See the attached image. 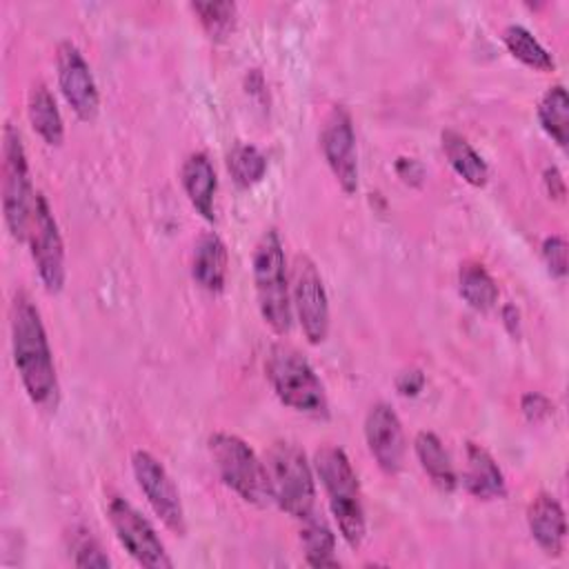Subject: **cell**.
Instances as JSON below:
<instances>
[{
  "instance_id": "9",
  "label": "cell",
  "mask_w": 569,
  "mask_h": 569,
  "mask_svg": "<svg viewBox=\"0 0 569 569\" xmlns=\"http://www.w3.org/2000/svg\"><path fill=\"white\" fill-rule=\"evenodd\" d=\"M107 516L118 542L140 567H147V569L173 567V560L169 558L158 531L129 500L120 496H111L107 502Z\"/></svg>"
},
{
  "instance_id": "8",
  "label": "cell",
  "mask_w": 569,
  "mask_h": 569,
  "mask_svg": "<svg viewBox=\"0 0 569 569\" xmlns=\"http://www.w3.org/2000/svg\"><path fill=\"white\" fill-rule=\"evenodd\" d=\"M291 307L298 316L300 329L309 345H320L329 336L331 313H329V296L325 289V280L318 271V264L307 256L298 253L291 267Z\"/></svg>"
},
{
  "instance_id": "15",
  "label": "cell",
  "mask_w": 569,
  "mask_h": 569,
  "mask_svg": "<svg viewBox=\"0 0 569 569\" xmlns=\"http://www.w3.org/2000/svg\"><path fill=\"white\" fill-rule=\"evenodd\" d=\"M527 527L545 556L560 558L567 542V520L560 500L547 491L531 498L527 507Z\"/></svg>"
},
{
  "instance_id": "21",
  "label": "cell",
  "mask_w": 569,
  "mask_h": 569,
  "mask_svg": "<svg viewBox=\"0 0 569 569\" xmlns=\"http://www.w3.org/2000/svg\"><path fill=\"white\" fill-rule=\"evenodd\" d=\"M440 144H442V153L447 158V162L451 164V169L471 187H485L489 180V167L485 162V158L471 147V142L453 131V129H445L440 133Z\"/></svg>"
},
{
  "instance_id": "17",
  "label": "cell",
  "mask_w": 569,
  "mask_h": 569,
  "mask_svg": "<svg viewBox=\"0 0 569 569\" xmlns=\"http://www.w3.org/2000/svg\"><path fill=\"white\" fill-rule=\"evenodd\" d=\"M182 189L191 202V207L209 222L216 220V191L218 176L213 162L204 151H193L184 158L180 169Z\"/></svg>"
},
{
  "instance_id": "26",
  "label": "cell",
  "mask_w": 569,
  "mask_h": 569,
  "mask_svg": "<svg viewBox=\"0 0 569 569\" xmlns=\"http://www.w3.org/2000/svg\"><path fill=\"white\" fill-rule=\"evenodd\" d=\"M227 171H229L231 180L238 187L249 189V187L258 184L264 178V173H267V158L253 144H236L227 153Z\"/></svg>"
},
{
  "instance_id": "4",
  "label": "cell",
  "mask_w": 569,
  "mask_h": 569,
  "mask_svg": "<svg viewBox=\"0 0 569 569\" xmlns=\"http://www.w3.org/2000/svg\"><path fill=\"white\" fill-rule=\"evenodd\" d=\"M269 385L278 400L309 418L329 416V398L311 362L289 345H273L264 360Z\"/></svg>"
},
{
  "instance_id": "16",
  "label": "cell",
  "mask_w": 569,
  "mask_h": 569,
  "mask_svg": "<svg viewBox=\"0 0 569 569\" xmlns=\"http://www.w3.org/2000/svg\"><path fill=\"white\" fill-rule=\"evenodd\" d=\"M465 489L478 500H500L507 496V480L493 456L478 442L465 447Z\"/></svg>"
},
{
  "instance_id": "12",
  "label": "cell",
  "mask_w": 569,
  "mask_h": 569,
  "mask_svg": "<svg viewBox=\"0 0 569 569\" xmlns=\"http://www.w3.org/2000/svg\"><path fill=\"white\" fill-rule=\"evenodd\" d=\"M320 149L340 189L347 196H353L358 191L360 169L353 118L345 104H333L325 116L320 129Z\"/></svg>"
},
{
  "instance_id": "23",
  "label": "cell",
  "mask_w": 569,
  "mask_h": 569,
  "mask_svg": "<svg viewBox=\"0 0 569 569\" xmlns=\"http://www.w3.org/2000/svg\"><path fill=\"white\" fill-rule=\"evenodd\" d=\"M300 542L305 549V562L309 567H340V560L336 558V533L320 511L302 520Z\"/></svg>"
},
{
  "instance_id": "11",
  "label": "cell",
  "mask_w": 569,
  "mask_h": 569,
  "mask_svg": "<svg viewBox=\"0 0 569 569\" xmlns=\"http://www.w3.org/2000/svg\"><path fill=\"white\" fill-rule=\"evenodd\" d=\"M131 469L138 482V489L147 498L151 511L160 518V522L176 536H184L187 518L180 500V491L171 480L164 465L149 451L136 449L131 453Z\"/></svg>"
},
{
  "instance_id": "7",
  "label": "cell",
  "mask_w": 569,
  "mask_h": 569,
  "mask_svg": "<svg viewBox=\"0 0 569 569\" xmlns=\"http://www.w3.org/2000/svg\"><path fill=\"white\" fill-rule=\"evenodd\" d=\"M36 196L22 136L7 122L2 129V216L9 236L18 242H27Z\"/></svg>"
},
{
  "instance_id": "14",
  "label": "cell",
  "mask_w": 569,
  "mask_h": 569,
  "mask_svg": "<svg viewBox=\"0 0 569 569\" xmlns=\"http://www.w3.org/2000/svg\"><path fill=\"white\" fill-rule=\"evenodd\" d=\"M365 440L382 473L396 476L405 465L407 440L402 422L389 402H373L365 416Z\"/></svg>"
},
{
  "instance_id": "3",
  "label": "cell",
  "mask_w": 569,
  "mask_h": 569,
  "mask_svg": "<svg viewBox=\"0 0 569 569\" xmlns=\"http://www.w3.org/2000/svg\"><path fill=\"white\" fill-rule=\"evenodd\" d=\"M253 287L260 316L273 333L284 336L291 331L293 307H291V282L287 271V258L280 233L269 227L262 231L253 249L251 260Z\"/></svg>"
},
{
  "instance_id": "18",
  "label": "cell",
  "mask_w": 569,
  "mask_h": 569,
  "mask_svg": "<svg viewBox=\"0 0 569 569\" xmlns=\"http://www.w3.org/2000/svg\"><path fill=\"white\" fill-rule=\"evenodd\" d=\"M227 264L229 253L224 240L213 231L202 233L193 247L191 258L193 282L209 293H220L227 282Z\"/></svg>"
},
{
  "instance_id": "10",
  "label": "cell",
  "mask_w": 569,
  "mask_h": 569,
  "mask_svg": "<svg viewBox=\"0 0 569 569\" xmlns=\"http://www.w3.org/2000/svg\"><path fill=\"white\" fill-rule=\"evenodd\" d=\"M31 260L36 264L38 278L47 293H60L67 280V264H64V242L58 227V220L49 207L44 193L36 196L31 224L27 233Z\"/></svg>"
},
{
  "instance_id": "22",
  "label": "cell",
  "mask_w": 569,
  "mask_h": 569,
  "mask_svg": "<svg viewBox=\"0 0 569 569\" xmlns=\"http://www.w3.org/2000/svg\"><path fill=\"white\" fill-rule=\"evenodd\" d=\"M458 293L460 298L480 313H487L498 302V284L482 262L467 260L458 269Z\"/></svg>"
},
{
  "instance_id": "34",
  "label": "cell",
  "mask_w": 569,
  "mask_h": 569,
  "mask_svg": "<svg viewBox=\"0 0 569 569\" xmlns=\"http://www.w3.org/2000/svg\"><path fill=\"white\" fill-rule=\"evenodd\" d=\"M500 318H502V325L505 329L509 331V336L518 338L520 336V311L516 305L507 302L502 309H500Z\"/></svg>"
},
{
  "instance_id": "30",
  "label": "cell",
  "mask_w": 569,
  "mask_h": 569,
  "mask_svg": "<svg viewBox=\"0 0 569 569\" xmlns=\"http://www.w3.org/2000/svg\"><path fill=\"white\" fill-rule=\"evenodd\" d=\"M520 411L529 422L538 425V422H545L553 413V402L538 391H529L520 398Z\"/></svg>"
},
{
  "instance_id": "6",
  "label": "cell",
  "mask_w": 569,
  "mask_h": 569,
  "mask_svg": "<svg viewBox=\"0 0 569 569\" xmlns=\"http://www.w3.org/2000/svg\"><path fill=\"white\" fill-rule=\"evenodd\" d=\"M209 456L220 480L253 507H267L273 502L271 485L264 460L236 433L213 431L207 440Z\"/></svg>"
},
{
  "instance_id": "28",
  "label": "cell",
  "mask_w": 569,
  "mask_h": 569,
  "mask_svg": "<svg viewBox=\"0 0 569 569\" xmlns=\"http://www.w3.org/2000/svg\"><path fill=\"white\" fill-rule=\"evenodd\" d=\"M71 551H73V565L76 567L104 569V567L111 565V560L102 551L100 542L87 529H78V533L73 536V542H71Z\"/></svg>"
},
{
  "instance_id": "13",
  "label": "cell",
  "mask_w": 569,
  "mask_h": 569,
  "mask_svg": "<svg viewBox=\"0 0 569 569\" xmlns=\"http://www.w3.org/2000/svg\"><path fill=\"white\" fill-rule=\"evenodd\" d=\"M56 69H58V87L62 91L64 102L71 107V111L80 120L84 122L93 120L100 109V93H98L89 62L71 40H62L58 44Z\"/></svg>"
},
{
  "instance_id": "27",
  "label": "cell",
  "mask_w": 569,
  "mask_h": 569,
  "mask_svg": "<svg viewBox=\"0 0 569 569\" xmlns=\"http://www.w3.org/2000/svg\"><path fill=\"white\" fill-rule=\"evenodd\" d=\"M191 11L198 16L204 33L211 40H224L236 29V20H238L236 2H193Z\"/></svg>"
},
{
  "instance_id": "5",
  "label": "cell",
  "mask_w": 569,
  "mask_h": 569,
  "mask_svg": "<svg viewBox=\"0 0 569 569\" xmlns=\"http://www.w3.org/2000/svg\"><path fill=\"white\" fill-rule=\"evenodd\" d=\"M264 467L271 485V498L284 513L302 522L318 511L316 471L307 460V453L296 442H273L267 449Z\"/></svg>"
},
{
  "instance_id": "32",
  "label": "cell",
  "mask_w": 569,
  "mask_h": 569,
  "mask_svg": "<svg viewBox=\"0 0 569 569\" xmlns=\"http://www.w3.org/2000/svg\"><path fill=\"white\" fill-rule=\"evenodd\" d=\"M396 173H398V178H402V182H407L411 187H418L425 180L422 162L416 158H407V156H400L396 160Z\"/></svg>"
},
{
  "instance_id": "33",
  "label": "cell",
  "mask_w": 569,
  "mask_h": 569,
  "mask_svg": "<svg viewBox=\"0 0 569 569\" xmlns=\"http://www.w3.org/2000/svg\"><path fill=\"white\" fill-rule=\"evenodd\" d=\"M542 182H545V189L549 193V198H556V200H562L565 193H567V187H565V178L560 173L558 167L549 164L542 173Z\"/></svg>"
},
{
  "instance_id": "2",
  "label": "cell",
  "mask_w": 569,
  "mask_h": 569,
  "mask_svg": "<svg viewBox=\"0 0 569 569\" xmlns=\"http://www.w3.org/2000/svg\"><path fill=\"white\" fill-rule=\"evenodd\" d=\"M313 471L327 493L340 536L351 549H358L367 533V520L360 482L347 451L338 445H322L313 453Z\"/></svg>"
},
{
  "instance_id": "1",
  "label": "cell",
  "mask_w": 569,
  "mask_h": 569,
  "mask_svg": "<svg viewBox=\"0 0 569 569\" xmlns=\"http://www.w3.org/2000/svg\"><path fill=\"white\" fill-rule=\"evenodd\" d=\"M11 327V353L27 398L40 407L51 409L58 402V373L53 353L49 347L47 329L36 302L16 291L9 311Z\"/></svg>"
},
{
  "instance_id": "19",
  "label": "cell",
  "mask_w": 569,
  "mask_h": 569,
  "mask_svg": "<svg viewBox=\"0 0 569 569\" xmlns=\"http://www.w3.org/2000/svg\"><path fill=\"white\" fill-rule=\"evenodd\" d=\"M27 116L31 129L49 147H60L64 142V122L58 102L44 82H33L27 93Z\"/></svg>"
},
{
  "instance_id": "20",
  "label": "cell",
  "mask_w": 569,
  "mask_h": 569,
  "mask_svg": "<svg viewBox=\"0 0 569 569\" xmlns=\"http://www.w3.org/2000/svg\"><path fill=\"white\" fill-rule=\"evenodd\" d=\"M413 451L422 471L440 491L451 493L458 487V473L451 456L433 431H418L413 438Z\"/></svg>"
},
{
  "instance_id": "24",
  "label": "cell",
  "mask_w": 569,
  "mask_h": 569,
  "mask_svg": "<svg viewBox=\"0 0 569 569\" xmlns=\"http://www.w3.org/2000/svg\"><path fill=\"white\" fill-rule=\"evenodd\" d=\"M538 122L542 131L565 149L569 142V96L562 84H551L538 102Z\"/></svg>"
},
{
  "instance_id": "25",
  "label": "cell",
  "mask_w": 569,
  "mask_h": 569,
  "mask_svg": "<svg viewBox=\"0 0 569 569\" xmlns=\"http://www.w3.org/2000/svg\"><path fill=\"white\" fill-rule=\"evenodd\" d=\"M502 42L509 53L520 60L525 67L536 71H553L556 62L551 53L540 44V40L522 24H509L502 29Z\"/></svg>"
},
{
  "instance_id": "29",
  "label": "cell",
  "mask_w": 569,
  "mask_h": 569,
  "mask_svg": "<svg viewBox=\"0 0 569 569\" xmlns=\"http://www.w3.org/2000/svg\"><path fill=\"white\" fill-rule=\"evenodd\" d=\"M540 253H542L547 271L553 278L562 280L567 276V240L560 233L547 236L540 244Z\"/></svg>"
},
{
  "instance_id": "31",
  "label": "cell",
  "mask_w": 569,
  "mask_h": 569,
  "mask_svg": "<svg viewBox=\"0 0 569 569\" xmlns=\"http://www.w3.org/2000/svg\"><path fill=\"white\" fill-rule=\"evenodd\" d=\"M396 389L400 396H418L422 389H425V373L416 367H409V369H402L398 376H396Z\"/></svg>"
}]
</instances>
